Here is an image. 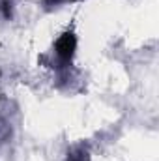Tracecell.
<instances>
[{
  "label": "cell",
  "instance_id": "1",
  "mask_svg": "<svg viewBox=\"0 0 159 161\" xmlns=\"http://www.w3.org/2000/svg\"><path fill=\"white\" fill-rule=\"evenodd\" d=\"M75 49H77V38L73 32H64L56 43H54V56H56V62H58V68H66L69 66L73 54H75Z\"/></svg>",
  "mask_w": 159,
  "mask_h": 161
},
{
  "label": "cell",
  "instance_id": "4",
  "mask_svg": "<svg viewBox=\"0 0 159 161\" xmlns=\"http://www.w3.org/2000/svg\"><path fill=\"white\" fill-rule=\"evenodd\" d=\"M9 133H11V127H9L4 120H0V146H2V142L9 137Z\"/></svg>",
  "mask_w": 159,
  "mask_h": 161
},
{
  "label": "cell",
  "instance_id": "5",
  "mask_svg": "<svg viewBox=\"0 0 159 161\" xmlns=\"http://www.w3.org/2000/svg\"><path fill=\"white\" fill-rule=\"evenodd\" d=\"M64 2H69V0H41V6L43 8H54V6H60Z\"/></svg>",
  "mask_w": 159,
  "mask_h": 161
},
{
  "label": "cell",
  "instance_id": "3",
  "mask_svg": "<svg viewBox=\"0 0 159 161\" xmlns=\"http://www.w3.org/2000/svg\"><path fill=\"white\" fill-rule=\"evenodd\" d=\"M0 17L4 21L13 19V0H0Z\"/></svg>",
  "mask_w": 159,
  "mask_h": 161
},
{
  "label": "cell",
  "instance_id": "2",
  "mask_svg": "<svg viewBox=\"0 0 159 161\" xmlns=\"http://www.w3.org/2000/svg\"><path fill=\"white\" fill-rule=\"evenodd\" d=\"M68 161H90L88 150L84 146H75L68 152Z\"/></svg>",
  "mask_w": 159,
  "mask_h": 161
}]
</instances>
